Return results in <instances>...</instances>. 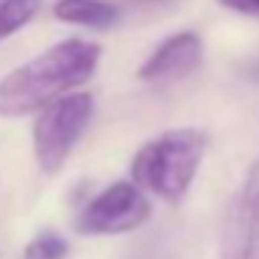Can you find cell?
<instances>
[{"instance_id":"cell-1","label":"cell","mask_w":259,"mask_h":259,"mask_svg":"<svg viewBox=\"0 0 259 259\" xmlns=\"http://www.w3.org/2000/svg\"><path fill=\"white\" fill-rule=\"evenodd\" d=\"M103 48L90 39H62L0 81V117H25L75 92L95 75Z\"/></svg>"},{"instance_id":"cell-2","label":"cell","mask_w":259,"mask_h":259,"mask_svg":"<svg viewBox=\"0 0 259 259\" xmlns=\"http://www.w3.org/2000/svg\"><path fill=\"white\" fill-rule=\"evenodd\" d=\"M206 151V134L198 128H170L153 137L131 159V179L140 190L167 203L187 195Z\"/></svg>"},{"instance_id":"cell-3","label":"cell","mask_w":259,"mask_h":259,"mask_svg":"<svg viewBox=\"0 0 259 259\" xmlns=\"http://www.w3.org/2000/svg\"><path fill=\"white\" fill-rule=\"evenodd\" d=\"M92 112H95V101L90 92H70L39 112L34 123V153L45 173L62 170L75 142L90 125Z\"/></svg>"},{"instance_id":"cell-4","label":"cell","mask_w":259,"mask_h":259,"mask_svg":"<svg viewBox=\"0 0 259 259\" xmlns=\"http://www.w3.org/2000/svg\"><path fill=\"white\" fill-rule=\"evenodd\" d=\"M151 218V203L134 181H114L101 190L75 218L81 234H125Z\"/></svg>"},{"instance_id":"cell-5","label":"cell","mask_w":259,"mask_h":259,"mask_svg":"<svg viewBox=\"0 0 259 259\" xmlns=\"http://www.w3.org/2000/svg\"><path fill=\"white\" fill-rule=\"evenodd\" d=\"M203 62V39L195 31L170 34L151 56L142 62L140 78L148 84H176L195 73Z\"/></svg>"},{"instance_id":"cell-6","label":"cell","mask_w":259,"mask_h":259,"mask_svg":"<svg viewBox=\"0 0 259 259\" xmlns=\"http://www.w3.org/2000/svg\"><path fill=\"white\" fill-rule=\"evenodd\" d=\"M220 259H259V212L240 195L226 218Z\"/></svg>"},{"instance_id":"cell-7","label":"cell","mask_w":259,"mask_h":259,"mask_svg":"<svg viewBox=\"0 0 259 259\" xmlns=\"http://www.w3.org/2000/svg\"><path fill=\"white\" fill-rule=\"evenodd\" d=\"M53 14L62 23L92 31H106L120 23V6H114L109 0H56Z\"/></svg>"},{"instance_id":"cell-8","label":"cell","mask_w":259,"mask_h":259,"mask_svg":"<svg viewBox=\"0 0 259 259\" xmlns=\"http://www.w3.org/2000/svg\"><path fill=\"white\" fill-rule=\"evenodd\" d=\"M42 0H0V42L17 34L39 14Z\"/></svg>"},{"instance_id":"cell-9","label":"cell","mask_w":259,"mask_h":259,"mask_svg":"<svg viewBox=\"0 0 259 259\" xmlns=\"http://www.w3.org/2000/svg\"><path fill=\"white\" fill-rule=\"evenodd\" d=\"M67 251H70L67 240H64L59 231L45 229V231H39L28 245H25L23 259H64Z\"/></svg>"},{"instance_id":"cell-10","label":"cell","mask_w":259,"mask_h":259,"mask_svg":"<svg viewBox=\"0 0 259 259\" xmlns=\"http://www.w3.org/2000/svg\"><path fill=\"white\" fill-rule=\"evenodd\" d=\"M240 198L251 209H256V212H259V159L251 164V170H248V179H245V187H242Z\"/></svg>"},{"instance_id":"cell-11","label":"cell","mask_w":259,"mask_h":259,"mask_svg":"<svg viewBox=\"0 0 259 259\" xmlns=\"http://www.w3.org/2000/svg\"><path fill=\"white\" fill-rule=\"evenodd\" d=\"M218 3L223 9H229V12L242 14V17L259 20V0H218Z\"/></svg>"}]
</instances>
